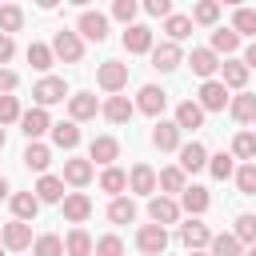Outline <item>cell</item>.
I'll list each match as a JSON object with an SVG mask.
<instances>
[{"label":"cell","mask_w":256,"mask_h":256,"mask_svg":"<svg viewBox=\"0 0 256 256\" xmlns=\"http://www.w3.org/2000/svg\"><path fill=\"white\" fill-rule=\"evenodd\" d=\"M156 184H160V176H156L148 164H136V168L128 172V188H132L136 196H152V192H156Z\"/></svg>","instance_id":"5bb4252c"},{"label":"cell","mask_w":256,"mask_h":256,"mask_svg":"<svg viewBox=\"0 0 256 256\" xmlns=\"http://www.w3.org/2000/svg\"><path fill=\"white\" fill-rule=\"evenodd\" d=\"M132 112H136V104H132L128 96H108V104H104L108 124H128V120H132Z\"/></svg>","instance_id":"44dd1931"},{"label":"cell","mask_w":256,"mask_h":256,"mask_svg":"<svg viewBox=\"0 0 256 256\" xmlns=\"http://www.w3.org/2000/svg\"><path fill=\"white\" fill-rule=\"evenodd\" d=\"M188 256H204V252H188Z\"/></svg>","instance_id":"680465c9"},{"label":"cell","mask_w":256,"mask_h":256,"mask_svg":"<svg viewBox=\"0 0 256 256\" xmlns=\"http://www.w3.org/2000/svg\"><path fill=\"white\" fill-rule=\"evenodd\" d=\"M144 12H148V16H172V0H148Z\"/></svg>","instance_id":"816d5d0a"},{"label":"cell","mask_w":256,"mask_h":256,"mask_svg":"<svg viewBox=\"0 0 256 256\" xmlns=\"http://www.w3.org/2000/svg\"><path fill=\"white\" fill-rule=\"evenodd\" d=\"M136 8H140L136 0H116V4H112V16H116V20H124V24L132 28V20H136Z\"/></svg>","instance_id":"681fc988"},{"label":"cell","mask_w":256,"mask_h":256,"mask_svg":"<svg viewBox=\"0 0 256 256\" xmlns=\"http://www.w3.org/2000/svg\"><path fill=\"white\" fill-rule=\"evenodd\" d=\"M108 220H112V224H132V220H136V204H132L128 196H116V200L108 204Z\"/></svg>","instance_id":"4dcf8cb0"},{"label":"cell","mask_w":256,"mask_h":256,"mask_svg":"<svg viewBox=\"0 0 256 256\" xmlns=\"http://www.w3.org/2000/svg\"><path fill=\"white\" fill-rule=\"evenodd\" d=\"M208 204H212V196H208V188H200V184H188V188L180 192V208L192 212V216L208 212Z\"/></svg>","instance_id":"ac0fdd59"},{"label":"cell","mask_w":256,"mask_h":256,"mask_svg":"<svg viewBox=\"0 0 256 256\" xmlns=\"http://www.w3.org/2000/svg\"><path fill=\"white\" fill-rule=\"evenodd\" d=\"M232 156H240V160L256 164V132H240V136L232 140Z\"/></svg>","instance_id":"d590c367"},{"label":"cell","mask_w":256,"mask_h":256,"mask_svg":"<svg viewBox=\"0 0 256 256\" xmlns=\"http://www.w3.org/2000/svg\"><path fill=\"white\" fill-rule=\"evenodd\" d=\"M240 48V36L232 32V28H216L212 32V52H224V56H232Z\"/></svg>","instance_id":"836d02e7"},{"label":"cell","mask_w":256,"mask_h":256,"mask_svg":"<svg viewBox=\"0 0 256 256\" xmlns=\"http://www.w3.org/2000/svg\"><path fill=\"white\" fill-rule=\"evenodd\" d=\"M148 216H152V224H176L180 220V204L172 200V196H152L148 200Z\"/></svg>","instance_id":"30bf717a"},{"label":"cell","mask_w":256,"mask_h":256,"mask_svg":"<svg viewBox=\"0 0 256 256\" xmlns=\"http://www.w3.org/2000/svg\"><path fill=\"white\" fill-rule=\"evenodd\" d=\"M136 248H140L144 256H160V252L168 248V232H164L160 224H144V228L136 232Z\"/></svg>","instance_id":"277c9868"},{"label":"cell","mask_w":256,"mask_h":256,"mask_svg":"<svg viewBox=\"0 0 256 256\" xmlns=\"http://www.w3.org/2000/svg\"><path fill=\"white\" fill-rule=\"evenodd\" d=\"M20 132L28 136V144H32V140H40L44 132H52V120H48V112H44V108H28V112L20 116Z\"/></svg>","instance_id":"9c48e42d"},{"label":"cell","mask_w":256,"mask_h":256,"mask_svg":"<svg viewBox=\"0 0 256 256\" xmlns=\"http://www.w3.org/2000/svg\"><path fill=\"white\" fill-rule=\"evenodd\" d=\"M64 180L72 188H84L92 180V160H64Z\"/></svg>","instance_id":"4316f807"},{"label":"cell","mask_w":256,"mask_h":256,"mask_svg":"<svg viewBox=\"0 0 256 256\" xmlns=\"http://www.w3.org/2000/svg\"><path fill=\"white\" fill-rule=\"evenodd\" d=\"M52 144H56V148H64V152H72V148L80 144V128H76V120L52 124Z\"/></svg>","instance_id":"cb8c5ba5"},{"label":"cell","mask_w":256,"mask_h":256,"mask_svg":"<svg viewBox=\"0 0 256 256\" xmlns=\"http://www.w3.org/2000/svg\"><path fill=\"white\" fill-rule=\"evenodd\" d=\"M96 84L104 88V92H120L124 84H128V64H120V60H104L100 68H96Z\"/></svg>","instance_id":"6da1fadb"},{"label":"cell","mask_w":256,"mask_h":256,"mask_svg":"<svg viewBox=\"0 0 256 256\" xmlns=\"http://www.w3.org/2000/svg\"><path fill=\"white\" fill-rule=\"evenodd\" d=\"M232 32L236 36H256V8H236L232 12Z\"/></svg>","instance_id":"1f68e13d"},{"label":"cell","mask_w":256,"mask_h":256,"mask_svg":"<svg viewBox=\"0 0 256 256\" xmlns=\"http://www.w3.org/2000/svg\"><path fill=\"white\" fill-rule=\"evenodd\" d=\"M176 128H180V132H196V128H204V108H200L196 100L176 104Z\"/></svg>","instance_id":"7c38bea8"},{"label":"cell","mask_w":256,"mask_h":256,"mask_svg":"<svg viewBox=\"0 0 256 256\" xmlns=\"http://www.w3.org/2000/svg\"><path fill=\"white\" fill-rule=\"evenodd\" d=\"M68 112H72L76 124H80V120H92V116H96V96H92V92H76V96H68Z\"/></svg>","instance_id":"603a6c76"},{"label":"cell","mask_w":256,"mask_h":256,"mask_svg":"<svg viewBox=\"0 0 256 256\" xmlns=\"http://www.w3.org/2000/svg\"><path fill=\"white\" fill-rule=\"evenodd\" d=\"M220 72H224V88H244L248 84V64L244 60H228V64H220Z\"/></svg>","instance_id":"f546056e"},{"label":"cell","mask_w":256,"mask_h":256,"mask_svg":"<svg viewBox=\"0 0 256 256\" xmlns=\"http://www.w3.org/2000/svg\"><path fill=\"white\" fill-rule=\"evenodd\" d=\"M12 212H16V220L32 224V220H36V212H40V200H36L32 192H16V196H12Z\"/></svg>","instance_id":"83f0119b"},{"label":"cell","mask_w":256,"mask_h":256,"mask_svg":"<svg viewBox=\"0 0 256 256\" xmlns=\"http://www.w3.org/2000/svg\"><path fill=\"white\" fill-rule=\"evenodd\" d=\"M12 52H16V40L0 32V64H8V60H12Z\"/></svg>","instance_id":"f5cc1de1"},{"label":"cell","mask_w":256,"mask_h":256,"mask_svg":"<svg viewBox=\"0 0 256 256\" xmlns=\"http://www.w3.org/2000/svg\"><path fill=\"white\" fill-rule=\"evenodd\" d=\"M152 144L160 152H180V128H176V120H160L152 128Z\"/></svg>","instance_id":"4fadbf2b"},{"label":"cell","mask_w":256,"mask_h":256,"mask_svg":"<svg viewBox=\"0 0 256 256\" xmlns=\"http://www.w3.org/2000/svg\"><path fill=\"white\" fill-rule=\"evenodd\" d=\"M80 36L92 44H104L108 40V16L104 12H80Z\"/></svg>","instance_id":"52a82bcc"},{"label":"cell","mask_w":256,"mask_h":256,"mask_svg":"<svg viewBox=\"0 0 256 256\" xmlns=\"http://www.w3.org/2000/svg\"><path fill=\"white\" fill-rule=\"evenodd\" d=\"M180 240H184V248L188 252H200V248H208L212 244V232H208V224L204 220H188V224H180Z\"/></svg>","instance_id":"8992f818"},{"label":"cell","mask_w":256,"mask_h":256,"mask_svg":"<svg viewBox=\"0 0 256 256\" xmlns=\"http://www.w3.org/2000/svg\"><path fill=\"white\" fill-rule=\"evenodd\" d=\"M192 20H196V24H216V20H220V4H216V0H204V4H196Z\"/></svg>","instance_id":"7dc6e473"},{"label":"cell","mask_w":256,"mask_h":256,"mask_svg":"<svg viewBox=\"0 0 256 256\" xmlns=\"http://www.w3.org/2000/svg\"><path fill=\"white\" fill-rule=\"evenodd\" d=\"M32 256H64V240H60V236H52V232H44V236H36Z\"/></svg>","instance_id":"8d00e7d4"},{"label":"cell","mask_w":256,"mask_h":256,"mask_svg":"<svg viewBox=\"0 0 256 256\" xmlns=\"http://www.w3.org/2000/svg\"><path fill=\"white\" fill-rule=\"evenodd\" d=\"M20 116H24V112H20V100H16V96H0V128H4V124H16Z\"/></svg>","instance_id":"f6af8a7d"},{"label":"cell","mask_w":256,"mask_h":256,"mask_svg":"<svg viewBox=\"0 0 256 256\" xmlns=\"http://www.w3.org/2000/svg\"><path fill=\"white\" fill-rule=\"evenodd\" d=\"M52 52H56L64 64H80V60H84V40H80V32H56Z\"/></svg>","instance_id":"3957f363"},{"label":"cell","mask_w":256,"mask_h":256,"mask_svg":"<svg viewBox=\"0 0 256 256\" xmlns=\"http://www.w3.org/2000/svg\"><path fill=\"white\" fill-rule=\"evenodd\" d=\"M52 60H56V52H52L48 44H28V64H32L36 72H48Z\"/></svg>","instance_id":"e575fe53"},{"label":"cell","mask_w":256,"mask_h":256,"mask_svg":"<svg viewBox=\"0 0 256 256\" xmlns=\"http://www.w3.org/2000/svg\"><path fill=\"white\" fill-rule=\"evenodd\" d=\"M240 244H256V216H236V232H232Z\"/></svg>","instance_id":"7bdbcfd3"},{"label":"cell","mask_w":256,"mask_h":256,"mask_svg":"<svg viewBox=\"0 0 256 256\" xmlns=\"http://www.w3.org/2000/svg\"><path fill=\"white\" fill-rule=\"evenodd\" d=\"M32 100H36V108H48V104H60V100H68V84L60 80V76H44L36 88H32Z\"/></svg>","instance_id":"7a4b0ae2"},{"label":"cell","mask_w":256,"mask_h":256,"mask_svg":"<svg viewBox=\"0 0 256 256\" xmlns=\"http://www.w3.org/2000/svg\"><path fill=\"white\" fill-rule=\"evenodd\" d=\"M0 256H4V244H0Z\"/></svg>","instance_id":"91938a15"},{"label":"cell","mask_w":256,"mask_h":256,"mask_svg":"<svg viewBox=\"0 0 256 256\" xmlns=\"http://www.w3.org/2000/svg\"><path fill=\"white\" fill-rule=\"evenodd\" d=\"M16 88H20V76L8 72V68H0V96H12Z\"/></svg>","instance_id":"f907efd6"},{"label":"cell","mask_w":256,"mask_h":256,"mask_svg":"<svg viewBox=\"0 0 256 256\" xmlns=\"http://www.w3.org/2000/svg\"><path fill=\"white\" fill-rule=\"evenodd\" d=\"M204 112H220L224 104H228V88H224V80H204L200 84V100H196Z\"/></svg>","instance_id":"ba28073f"},{"label":"cell","mask_w":256,"mask_h":256,"mask_svg":"<svg viewBox=\"0 0 256 256\" xmlns=\"http://www.w3.org/2000/svg\"><path fill=\"white\" fill-rule=\"evenodd\" d=\"M0 232H4V224H0Z\"/></svg>","instance_id":"94428289"},{"label":"cell","mask_w":256,"mask_h":256,"mask_svg":"<svg viewBox=\"0 0 256 256\" xmlns=\"http://www.w3.org/2000/svg\"><path fill=\"white\" fill-rule=\"evenodd\" d=\"M124 48L136 52V56H140V52H152V28H148V24H132V28L124 32Z\"/></svg>","instance_id":"d6986e66"},{"label":"cell","mask_w":256,"mask_h":256,"mask_svg":"<svg viewBox=\"0 0 256 256\" xmlns=\"http://www.w3.org/2000/svg\"><path fill=\"white\" fill-rule=\"evenodd\" d=\"M4 196H8V180L0 176V200H4Z\"/></svg>","instance_id":"11a10c76"},{"label":"cell","mask_w":256,"mask_h":256,"mask_svg":"<svg viewBox=\"0 0 256 256\" xmlns=\"http://www.w3.org/2000/svg\"><path fill=\"white\" fill-rule=\"evenodd\" d=\"M236 188H240L244 196H256V164L236 168Z\"/></svg>","instance_id":"bcb514c9"},{"label":"cell","mask_w":256,"mask_h":256,"mask_svg":"<svg viewBox=\"0 0 256 256\" xmlns=\"http://www.w3.org/2000/svg\"><path fill=\"white\" fill-rule=\"evenodd\" d=\"M24 164H28V168H36V172H44V168L52 164V148H48V144H40V140H32V144L24 148Z\"/></svg>","instance_id":"f1b7e54d"},{"label":"cell","mask_w":256,"mask_h":256,"mask_svg":"<svg viewBox=\"0 0 256 256\" xmlns=\"http://www.w3.org/2000/svg\"><path fill=\"white\" fill-rule=\"evenodd\" d=\"M180 48L168 40V44H160V48H152V68H160V72H176L180 68Z\"/></svg>","instance_id":"ffe728a7"},{"label":"cell","mask_w":256,"mask_h":256,"mask_svg":"<svg viewBox=\"0 0 256 256\" xmlns=\"http://www.w3.org/2000/svg\"><path fill=\"white\" fill-rule=\"evenodd\" d=\"M208 256H244V252H240V240L228 232V236H212V252Z\"/></svg>","instance_id":"60d3db41"},{"label":"cell","mask_w":256,"mask_h":256,"mask_svg":"<svg viewBox=\"0 0 256 256\" xmlns=\"http://www.w3.org/2000/svg\"><path fill=\"white\" fill-rule=\"evenodd\" d=\"M88 156H92L96 164L112 168V160L120 156V140H116V136H96V140H92V148H88Z\"/></svg>","instance_id":"e0dca14e"},{"label":"cell","mask_w":256,"mask_h":256,"mask_svg":"<svg viewBox=\"0 0 256 256\" xmlns=\"http://www.w3.org/2000/svg\"><path fill=\"white\" fill-rule=\"evenodd\" d=\"M4 140H8V136H4V128H0V148H4Z\"/></svg>","instance_id":"9f6ffc18"},{"label":"cell","mask_w":256,"mask_h":256,"mask_svg":"<svg viewBox=\"0 0 256 256\" xmlns=\"http://www.w3.org/2000/svg\"><path fill=\"white\" fill-rule=\"evenodd\" d=\"M164 104H168V92H164V88H156V84H144V88H140V96H136V108H140V112H148V116H160V112H164Z\"/></svg>","instance_id":"8fae6325"},{"label":"cell","mask_w":256,"mask_h":256,"mask_svg":"<svg viewBox=\"0 0 256 256\" xmlns=\"http://www.w3.org/2000/svg\"><path fill=\"white\" fill-rule=\"evenodd\" d=\"M180 168H184V172H200V168H208V148L196 144V140L184 144V148H180Z\"/></svg>","instance_id":"7402d4cb"},{"label":"cell","mask_w":256,"mask_h":256,"mask_svg":"<svg viewBox=\"0 0 256 256\" xmlns=\"http://www.w3.org/2000/svg\"><path fill=\"white\" fill-rule=\"evenodd\" d=\"M164 32L172 36V44H176V40H184V36L192 32V16H176V12H172V16H168V24H164Z\"/></svg>","instance_id":"b9f144b4"},{"label":"cell","mask_w":256,"mask_h":256,"mask_svg":"<svg viewBox=\"0 0 256 256\" xmlns=\"http://www.w3.org/2000/svg\"><path fill=\"white\" fill-rule=\"evenodd\" d=\"M208 168H212V176H216V180H228V176H236V164H232V156H228V152H216V156H208Z\"/></svg>","instance_id":"f35d334b"},{"label":"cell","mask_w":256,"mask_h":256,"mask_svg":"<svg viewBox=\"0 0 256 256\" xmlns=\"http://www.w3.org/2000/svg\"><path fill=\"white\" fill-rule=\"evenodd\" d=\"M88 216H92V200L84 192H68L64 196V220L68 224H84Z\"/></svg>","instance_id":"9a60e30c"},{"label":"cell","mask_w":256,"mask_h":256,"mask_svg":"<svg viewBox=\"0 0 256 256\" xmlns=\"http://www.w3.org/2000/svg\"><path fill=\"white\" fill-rule=\"evenodd\" d=\"M64 252H68V256H92L96 244H92V236H88L84 228H72V232L64 236Z\"/></svg>","instance_id":"484cf974"},{"label":"cell","mask_w":256,"mask_h":256,"mask_svg":"<svg viewBox=\"0 0 256 256\" xmlns=\"http://www.w3.org/2000/svg\"><path fill=\"white\" fill-rule=\"evenodd\" d=\"M36 200H40V204H60V200H64V180H60V176H40Z\"/></svg>","instance_id":"d4e9b609"},{"label":"cell","mask_w":256,"mask_h":256,"mask_svg":"<svg viewBox=\"0 0 256 256\" xmlns=\"http://www.w3.org/2000/svg\"><path fill=\"white\" fill-rule=\"evenodd\" d=\"M244 256H256V244H252V248H248V252H244Z\"/></svg>","instance_id":"6f0895ef"},{"label":"cell","mask_w":256,"mask_h":256,"mask_svg":"<svg viewBox=\"0 0 256 256\" xmlns=\"http://www.w3.org/2000/svg\"><path fill=\"white\" fill-rule=\"evenodd\" d=\"M96 256H124V240L120 236H100L96 240Z\"/></svg>","instance_id":"c3c4849f"},{"label":"cell","mask_w":256,"mask_h":256,"mask_svg":"<svg viewBox=\"0 0 256 256\" xmlns=\"http://www.w3.org/2000/svg\"><path fill=\"white\" fill-rule=\"evenodd\" d=\"M100 188H104V192H112V196H120V192L128 188V176H124L120 168H104V176H100Z\"/></svg>","instance_id":"ab89813d"},{"label":"cell","mask_w":256,"mask_h":256,"mask_svg":"<svg viewBox=\"0 0 256 256\" xmlns=\"http://www.w3.org/2000/svg\"><path fill=\"white\" fill-rule=\"evenodd\" d=\"M20 24H24V12H20L16 4H4V8H0V32L12 36V32H20Z\"/></svg>","instance_id":"74e56055"},{"label":"cell","mask_w":256,"mask_h":256,"mask_svg":"<svg viewBox=\"0 0 256 256\" xmlns=\"http://www.w3.org/2000/svg\"><path fill=\"white\" fill-rule=\"evenodd\" d=\"M0 244H4V248H12V252H24V248H32V224H24V220H12V224H4V232H0Z\"/></svg>","instance_id":"5b68a950"},{"label":"cell","mask_w":256,"mask_h":256,"mask_svg":"<svg viewBox=\"0 0 256 256\" xmlns=\"http://www.w3.org/2000/svg\"><path fill=\"white\" fill-rule=\"evenodd\" d=\"M188 68H192L196 76H204V80H212V72L220 68V56H216L212 48H192V56H188Z\"/></svg>","instance_id":"2e32d148"},{"label":"cell","mask_w":256,"mask_h":256,"mask_svg":"<svg viewBox=\"0 0 256 256\" xmlns=\"http://www.w3.org/2000/svg\"><path fill=\"white\" fill-rule=\"evenodd\" d=\"M244 64H248V68H256V40L244 48Z\"/></svg>","instance_id":"db71d44e"},{"label":"cell","mask_w":256,"mask_h":256,"mask_svg":"<svg viewBox=\"0 0 256 256\" xmlns=\"http://www.w3.org/2000/svg\"><path fill=\"white\" fill-rule=\"evenodd\" d=\"M160 188L164 192H184L188 184H184V168H164L160 172Z\"/></svg>","instance_id":"ee69618b"},{"label":"cell","mask_w":256,"mask_h":256,"mask_svg":"<svg viewBox=\"0 0 256 256\" xmlns=\"http://www.w3.org/2000/svg\"><path fill=\"white\" fill-rule=\"evenodd\" d=\"M232 116H236L240 124H252V120H256V96H252V92H240V96L232 100Z\"/></svg>","instance_id":"d6a6232c"}]
</instances>
